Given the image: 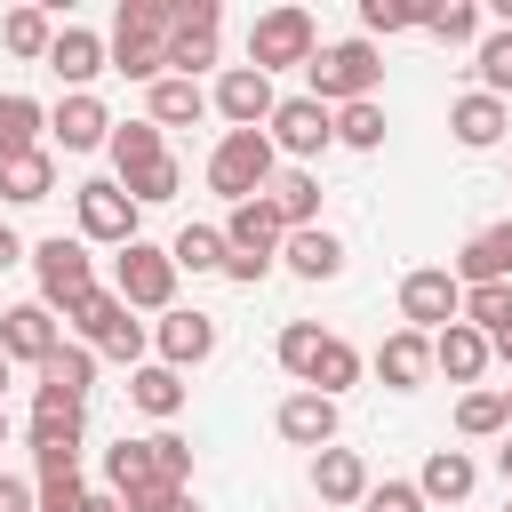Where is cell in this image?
I'll list each match as a JSON object with an SVG mask.
<instances>
[{
  "mask_svg": "<svg viewBox=\"0 0 512 512\" xmlns=\"http://www.w3.org/2000/svg\"><path fill=\"white\" fill-rule=\"evenodd\" d=\"M168 24H176V0H120V16H112V72L168 80Z\"/></svg>",
  "mask_w": 512,
  "mask_h": 512,
  "instance_id": "cell-1",
  "label": "cell"
},
{
  "mask_svg": "<svg viewBox=\"0 0 512 512\" xmlns=\"http://www.w3.org/2000/svg\"><path fill=\"white\" fill-rule=\"evenodd\" d=\"M112 168H120V192H128L136 208H160V200H176V184H184L152 120H128V128H112Z\"/></svg>",
  "mask_w": 512,
  "mask_h": 512,
  "instance_id": "cell-2",
  "label": "cell"
},
{
  "mask_svg": "<svg viewBox=\"0 0 512 512\" xmlns=\"http://www.w3.org/2000/svg\"><path fill=\"white\" fill-rule=\"evenodd\" d=\"M104 480H112V496H136V488H184V480H192V448H184L176 432L120 440V448H104Z\"/></svg>",
  "mask_w": 512,
  "mask_h": 512,
  "instance_id": "cell-3",
  "label": "cell"
},
{
  "mask_svg": "<svg viewBox=\"0 0 512 512\" xmlns=\"http://www.w3.org/2000/svg\"><path fill=\"white\" fill-rule=\"evenodd\" d=\"M304 72H312V104H336V112H344V104H368V96H376L384 56H376L368 40H336V48H320Z\"/></svg>",
  "mask_w": 512,
  "mask_h": 512,
  "instance_id": "cell-4",
  "label": "cell"
},
{
  "mask_svg": "<svg viewBox=\"0 0 512 512\" xmlns=\"http://www.w3.org/2000/svg\"><path fill=\"white\" fill-rule=\"evenodd\" d=\"M208 184L240 208V200H264L272 184V136L264 128H224V144L208 152Z\"/></svg>",
  "mask_w": 512,
  "mask_h": 512,
  "instance_id": "cell-5",
  "label": "cell"
},
{
  "mask_svg": "<svg viewBox=\"0 0 512 512\" xmlns=\"http://www.w3.org/2000/svg\"><path fill=\"white\" fill-rule=\"evenodd\" d=\"M112 296H120L128 312H176V264H168V248L128 240L120 264H112Z\"/></svg>",
  "mask_w": 512,
  "mask_h": 512,
  "instance_id": "cell-6",
  "label": "cell"
},
{
  "mask_svg": "<svg viewBox=\"0 0 512 512\" xmlns=\"http://www.w3.org/2000/svg\"><path fill=\"white\" fill-rule=\"evenodd\" d=\"M320 56V32H312V16L304 8H264L256 24H248V64L272 80L280 64H312Z\"/></svg>",
  "mask_w": 512,
  "mask_h": 512,
  "instance_id": "cell-7",
  "label": "cell"
},
{
  "mask_svg": "<svg viewBox=\"0 0 512 512\" xmlns=\"http://www.w3.org/2000/svg\"><path fill=\"white\" fill-rule=\"evenodd\" d=\"M32 272H40V304H48V312H72V304L96 288V272H88V240H64V232L32 248Z\"/></svg>",
  "mask_w": 512,
  "mask_h": 512,
  "instance_id": "cell-8",
  "label": "cell"
},
{
  "mask_svg": "<svg viewBox=\"0 0 512 512\" xmlns=\"http://www.w3.org/2000/svg\"><path fill=\"white\" fill-rule=\"evenodd\" d=\"M64 320L88 336V352H112V360H136V352H144V328L128 320V304H120L112 288H88V296H80Z\"/></svg>",
  "mask_w": 512,
  "mask_h": 512,
  "instance_id": "cell-9",
  "label": "cell"
},
{
  "mask_svg": "<svg viewBox=\"0 0 512 512\" xmlns=\"http://www.w3.org/2000/svg\"><path fill=\"white\" fill-rule=\"evenodd\" d=\"M264 136H272V152L312 160V152H328V144H336V112H328V104H312V96H280V104H272V120H264Z\"/></svg>",
  "mask_w": 512,
  "mask_h": 512,
  "instance_id": "cell-10",
  "label": "cell"
},
{
  "mask_svg": "<svg viewBox=\"0 0 512 512\" xmlns=\"http://www.w3.org/2000/svg\"><path fill=\"white\" fill-rule=\"evenodd\" d=\"M456 312H464V288H456V272L424 264V272H408V280H400V320H408L416 336H440Z\"/></svg>",
  "mask_w": 512,
  "mask_h": 512,
  "instance_id": "cell-11",
  "label": "cell"
},
{
  "mask_svg": "<svg viewBox=\"0 0 512 512\" xmlns=\"http://www.w3.org/2000/svg\"><path fill=\"white\" fill-rule=\"evenodd\" d=\"M216 24H224L216 0H176V24H168V64H176V80H192L200 64H216Z\"/></svg>",
  "mask_w": 512,
  "mask_h": 512,
  "instance_id": "cell-12",
  "label": "cell"
},
{
  "mask_svg": "<svg viewBox=\"0 0 512 512\" xmlns=\"http://www.w3.org/2000/svg\"><path fill=\"white\" fill-rule=\"evenodd\" d=\"M72 200H80V240H112V248H128V240H136V200H128L112 176L80 184Z\"/></svg>",
  "mask_w": 512,
  "mask_h": 512,
  "instance_id": "cell-13",
  "label": "cell"
},
{
  "mask_svg": "<svg viewBox=\"0 0 512 512\" xmlns=\"http://www.w3.org/2000/svg\"><path fill=\"white\" fill-rule=\"evenodd\" d=\"M56 344H64V328H56L48 304H8V312H0V352H8V360H32V368H40Z\"/></svg>",
  "mask_w": 512,
  "mask_h": 512,
  "instance_id": "cell-14",
  "label": "cell"
},
{
  "mask_svg": "<svg viewBox=\"0 0 512 512\" xmlns=\"http://www.w3.org/2000/svg\"><path fill=\"white\" fill-rule=\"evenodd\" d=\"M80 432H88V400H64V392H32V456H48V448L80 456Z\"/></svg>",
  "mask_w": 512,
  "mask_h": 512,
  "instance_id": "cell-15",
  "label": "cell"
},
{
  "mask_svg": "<svg viewBox=\"0 0 512 512\" xmlns=\"http://www.w3.org/2000/svg\"><path fill=\"white\" fill-rule=\"evenodd\" d=\"M272 104H280V96H272V80H264L256 64H232V72L216 80V112H224L232 128H264Z\"/></svg>",
  "mask_w": 512,
  "mask_h": 512,
  "instance_id": "cell-16",
  "label": "cell"
},
{
  "mask_svg": "<svg viewBox=\"0 0 512 512\" xmlns=\"http://www.w3.org/2000/svg\"><path fill=\"white\" fill-rule=\"evenodd\" d=\"M280 240H288V224L272 216V200H240L232 224H224V256H256V264H272Z\"/></svg>",
  "mask_w": 512,
  "mask_h": 512,
  "instance_id": "cell-17",
  "label": "cell"
},
{
  "mask_svg": "<svg viewBox=\"0 0 512 512\" xmlns=\"http://www.w3.org/2000/svg\"><path fill=\"white\" fill-rule=\"evenodd\" d=\"M48 136H56L64 152H96V144H112V120H104V104L80 88V96H64V104L48 112Z\"/></svg>",
  "mask_w": 512,
  "mask_h": 512,
  "instance_id": "cell-18",
  "label": "cell"
},
{
  "mask_svg": "<svg viewBox=\"0 0 512 512\" xmlns=\"http://www.w3.org/2000/svg\"><path fill=\"white\" fill-rule=\"evenodd\" d=\"M208 352H216L208 312H160V368H200Z\"/></svg>",
  "mask_w": 512,
  "mask_h": 512,
  "instance_id": "cell-19",
  "label": "cell"
},
{
  "mask_svg": "<svg viewBox=\"0 0 512 512\" xmlns=\"http://www.w3.org/2000/svg\"><path fill=\"white\" fill-rule=\"evenodd\" d=\"M488 280H512V224L472 232L464 256H456V288H488Z\"/></svg>",
  "mask_w": 512,
  "mask_h": 512,
  "instance_id": "cell-20",
  "label": "cell"
},
{
  "mask_svg": "<svg viewBox=\"0 0 512 512\" xmlns=\"http://www.w3.org/2000/svg\"><path fill=\"white\" fill-rule=\"evenodd\" d=\"M424 368H432V336H416V328H392V336L376 344V376H384L392 392H416V384H424Z\"/></svg>",
  "mask_w": 512,
  "mask_h": 512,
  "instance_id": "cell-21",
  "label": "cell"
},
{
  "mask_svg": "<svg viewBox=\"0 0 512 512\" xmlns=\"http://www.w3.org/2000/svg\"><path fill=\"white\" fill-rule=\"evenodd\" d=\"M280 256H288V272H296V280H336V272H344V240H336V232H320V224L288 232V240H280Z\"/></svg>",
  "mask_w": 512,
  "mask_h": 512,
  "instance_id": "cell-22",
  "label": "cell"
},
{
  "mask_svg": "<svg viewBox=\"0 0 512 512\" xmlns=\"http://www.w3.org/2000/svg\"><path fill=\"white\" fill-rule=\"evenodd\" d=\"M432 368H440L448 384H472V376L488 368V336H480V328H464V320H448V328L432 336Z\"/></svg>",
  "mask_w": 512,
  "mask_h": 512,
  "instance_id": "cell-23",
  "label": "cell"
},
{
  "mask_svg": "<svg viewBox=\"0 0 512 512\" xmlns=\"http://www.w3.org/2000/svg\"><path fill=\"white\" fill-rule=\"evenodd\" d=\"M280 440H296V448H328V440H336V400H320V392H288V400H280Z\"/></svg>",
  "mask_w": 512,
  "mask_h": 512,
  "instance_id": "cell-24",
  "label": "cell"
},
{
  "mask_svg": "<svg viewBox=\"0 0 512 512\" xmlns=\"http://www.w3.org/2000/svg\"><path fill=\"white\" fill-rule=\"evenodd\" d=\"M472 480H480V472H472V456H464V448H432V456H424V472H416V496H424V504H464V496H472Z\"/></svg>",
  "mask_w": 512,
  "mask_h": 512,
  "instance_id": "cell-25",
  "label": "cell"
},
{
  "mask_svg": "<svg viewBox=\"0 0 512 512\" xmlns=\"http://www.w3.org/2000/svg\"><path fill=\"white\" fill-rule=\"evenodd\" d=\"M32 504H40V512H80V504H88V480H80V456H64V448H48V456H40V480H32Z\"/></svg>",
  "mask_w": 512,
  "mask_h": 512,
  "instance_id": "cell-26",
  "label": "cell"
},
{
  "mask_svg": "<svg viewBox=\"0 0 512 512\" xmlns=\"http://www.w3.org/2000/svg\"><path fill=\"white\" fill-rule=\"evenodd\" d=\"M48 72H56V80H72V96H80V80H96V72H104V40H96L88 24H64V32H56V48H48Z\"/></svg>",
  "mask_w": 512,
  "mask_h": 512,
  "instance_id": "cell-27",
  "label": "cell"
},
{
  "mask_svg": "<svg viewBox=\"0 0 512 512\" xmlns=\"http://www.w3.org/2000/svg\"><path fill=\"white\" fill-rule=\"evenodd\" d=\"M312 488H320V504H360L368 496V464L352 448H320L312 456Z\"/></svg>",
  "mask_w": 512,
  "mask_h": 512,
  "instance_id": "cell-28",
  "label": "cell"
},
{
  "mask_svg": "<svg viewBox=\"0 0 512 512\" xmlns=\"http://www.w3.org/2000/svg\"><path fill=\"white\" fill-rule=\"evenodd\" d=\"M264 200H272V216H280L288 232H304V224L320 216V184H312V168H280V176L264 184Z\"/></svg>",
  "mask_w": 512,
  "mask_h": 512,
  "instance_id": "cell-29",
  "label": "cell"
},
{
  "mask_svg": "<svg viewBox=\"0 0 512 512\" xmlns=\"http://www.w3.org/2000/svg\"><path fill=\"white\" fill-rule=\"evenodd\" d=\"M448 128H456V144H472V152H488V144L504 136V104L472 88V96H456V104H448Z\"/></svg>",
  "mask_w": 512,
  "mask_h": 512,
  "instance_id": "cell-30",
  "label": "cell"
},
{
  "mask_svg": "<svg viewBox=\"0 0 512 512\" xmlns=\"http://www.w3.org/2000/svg\"><path fill=\"white\" fill-rule=\"evenodd\" d=\"M48 192H56V160H48V152H16V160H0V200L32 208V200H48Z\"/></svg>",
  "mask_w": 512,
  "mask_h": 512,
  "instance_id": "cell-31",
  "label": "cell"
},
{
  "mask_svg": "<svg viewBox=\"0 0 512 512\" xmlns=\"http://www.w3.org/2000/svg\"><path fill=\"white\" fill-rule=\"evenodd\" d=\"M88 376H96V352H88V344H56V352L40 360V392L88 400Z\"/></svg>",
  "mask_w": 512,
  "mask_h": 512,
  "instance_id": "cell-32",
  "label": "cell"
},
{
  "mask_svg": "<svg viewBox=\"0 0 512 512\" xmlns=\"http://www.w3.org/2000/svg\"><path fill=\"white\" fill-rule=\"evenodd\" d=\"M40 128H48V112H40L32 96H0V160L40 152Z\"/></svg>",
  "mask_w": 512,
  "mask_h": 512,
  "instance_id": "cell-33",
  "label": "cell"
},
{
  "mask_svg": "<svg viewBox=\"0 0 512 512\" xmlns=\"http://www.w3.org/2000/svg\"><path fill=\"white\" fill-rule=\"evenodd\" d=\"M208 112V96H200V80H152V128H184V120H200Z\"/></svg>",
  "mask_w": 512,
  "mask_h": 512,
  "instance_id": "cell-34",
  "label": "cell"
},
{
  "mask_svg": "<svg viewBox=\"0 0 512 512\" xmlns=\"http://www.w3.org/2000/svg\"><path fill=\"white\" fill-rule=\"evenodd\" d=\"M128 400H136L144 416H176V408H184V376L152 360V368H136V376H128Z\"/></svg>",
  "mask_w": 512,
  "mask_h": 512,
  "instance_id": "cell-35",
  "label": "cell"
},
{
  "mask_svg": "<svg viewBox=\"0 0 512 512\" xmlns=\"http://www.w3.org/2000/svg\"><path fill=\"white\" fill-rule=\"evenodd\" d=\"M464 328H480V336H504L512 328V280H488V288H464V312H456Z\"/></svg>",
  "mask_w": 512,
  "mask_h": 512,
  "instance_id": "cell-36",
  "label": "cell"
},
{
  "mask_svg": "<svg viewBox=\"0 0 512 512\" xmlns=\"http://www.w3.org/2000/svg\"><path fill=\"white\" fill-rule=\"evenodd\" d=\"M304 384H312V392H320V400H336V392H344V384H360V352H352V344H344V336H328V344H320V360H312V376H304Z\"/></svg>",
  "mask_w": 512,
  "mask_h": 512,
  "instance_id": "cell-37",
  "label": "cell"
},
{
  "mask_svg": "<svg viewBox=\"0 0 512 512\" xmlns=\"http://www.w3.org/2000/svg\"><path fill=\"white\" fill-rule=\"evenodd\" d=\"M0 40H8L16 56H48V48H56V24H48V8H8V16H0Z\"/></svg>",
  "mask_w": 512,
  "mask_h": 512,
  "instance_id": "cell-38",
  "label": "cell"
},
{
  "mask_svg": "<svg viewBox=\"0 0 512 512\" xmlns=\"http://www.w3.org/2000/svg\"><path fill=\"white\" fill-rule=\"evenodd\" d=\"M168 264H176V272H224V232L184 224V232H176V248H168Z\"/></svg>",
  "mask_w": 512,
  "mask_h": 512,
  "instance_id": "cell-39",
  "label": "cell"
},
{
  "mask_svg": "<svg viewBox=\"0 0 512 512\" xmlns=\"http://www.w3.org/2000/svg\"><path fill=\"white\" fill-rule=\"evenodd\" d=\"M336 144L376 152V144H384V104H376V96H368V104H344V112H336Z\"/></svg>",
  "mask_w": 512,
  "mask_h": 512,
  "instance_id": "cell-40",
  "label": "cell"
},
{
  "mask_svg": "<svg viewBox=\"0 0 512 512\" xmlns=\"http://www.w3.org/2000/svg\"><path fill=\"white\" fill-rule=\"evenodd\" d=\"M320 344H328V328H312V320H288V328H280V368H288V376H312Z\"/></svg>",
  "mask_w": 512,
  "mask_h": 512,
  "instance_id": "cell-41",
  "label": "cell"
},
{
  "mask_svg": "<svg viewBox=\"0 0 512 512\" xmlns=\"http://www.w3.org/2000/svg\"><path fill=\"white\" fill-rule=\"evenodd\" d=\"M360 24L368 32H408V24H432L424 0H360Z\"/></svg>",
  "mask_w": 512,
  "mask_h": 512,
  "instance_id": "cell-42",
  "label": "cell"
},
{
  "mask_svg": "<svg viewBox=\"0 0 512 512\" xmlns=\"http://www.w3.org/2000/svg\"><path fill=\"white\" fill-rule=\"evenodd\" d=\"M456 432H472V440L504 432V392H464L456 400Z\"/></svg>",
  "mask_w": 512,
  "mask_h": 512,
  "instance_id": "cell-43",
  "label": "cell"
},
{
  "mask_svg": "<svg viewBox=\"0 0 512 512\" xmlns=\"http://www.w3.org/2000/svg\"><path fill=\"white\" fill-rule=\"evenodd\" d=\"M480 96H496L504 104V88H512V32H496V40H480Z\"/></svg>",
  "mask_w": 512,
  "mask_h": 512,
  "instance_id": "cell-44",
  "label": "cell"
},
{
  "mask_svg": "<svg viewBox=\"0 0 512 512\" xmlns=\"http://www.w3.org/2000/svg\"><path fill=\"white\" fill-rule=\"evenodd\" d=\"M424 32H440V40H472V32H480V8H472V0H448V8H432Z\"/></svg>",
  "mask_w": 512,
  "mask_h": 512,
  "instance_id": "cell-45",
  "label": "cell"
},
{
  "mask_svg": "<svg viewBox=\"0 0 512 512\" xmlns=\"http://www.w3.org/2000/svg\"><path fill=\"white\" fill-rule=\"evenodd\" d=\"M360 504H368V512H424V496H416V480H384V488H368Z\"/></svg>",
  "mask_w": 512,
  "mask_h": 512,
  "instance_id": "cell-46",
  "label": "cell"
},
{
  "mask_svg": "<svg viewBox=\"0 0 512 512\" xmlns=\"http://www.w3.org/2000/svg\"><path fill=\"white\" fill-rule=\"evenodd\" d=\"M120 512H200L184 488H136V496H120Z\"/></svg>",
  "mask_w": 512,
  "mask_h": 512,
  "instance_id": "cell-47",
  "label": "cell"
},
{
  "mask_svg": "<svg viewBox=\"0 0 512 512\" xmlns=\"http://www.w3.org/2000/svg\"><path fill=\"white\" fill-rule=\"evenodd\" d=\"M0 512H40V504H32V488H24V480H8V472H0Z\"/></svg>",
  "mask_w": 512,
  "mask_h": 512,
  "instance_id": "cell-48",
  "label": "cell"
},
{
  "mask_svg": "<svg viewBox=\"0 0 512 512\" xmlns=\"http://www.w3.org/2000/svg\"><path fill=\"white\" fill-rule=\"evenodd\" d=\"M16 256H24V240H16V232H8V224H0V272H8V264H16Z\"/></svg>",
  "mask_w": 512,
  "mask_h": 512,
  "instance_id": "cell-49",
  "label": "cell"
},
{
  "mask_svg": "<svg viewBox=\"0 0 512 512\" xmlns=\"http://www.w3.org/2000/svg\"><path fill=\"white\" fill-rule=\"evenodd\" d=\"M488 360H512V328H504V336H488Z\"/></svg>",
  "mask_w": 512,
  "mask_h": 512,
  "instance_id": "cell-50",
  "label": "cell"
},
{
  "mask_svg": "<svg viewBox=\"0 0 512 512\" xmlns=\"http://www.w3.org/2000/svg\"><path fill=\"white\" fill-rule=\"evenodd\" d=\"M80 512H120V496H88V504H80Z\"/></svg>",
  "mask_w": 512,
  "mask_h": 512,
  "instance_id": "cell-51",
  "label": "cell"
},
{
  "mask_svg": "<svg viewBox=\"0 0 512 512\" xmlns=\"http://www.w3.org/2000/svg\"><path fill=\"white\" fill-rule=\"evenodd\" d=\"M496 464H504V480H512V440H504V448H496Z\"/></svg>",
  "mask_w": 512,
  "mask_h": 512,
  "instance_id": "cell-52",
  "label": "cell"
},
{
  "mask_svg": "<svg viewBox=\"0 0 512 512\" xmlns=\"http://www.w3.org/2000/svg\"><path fill=\"white\" fill-rule=\"evenodd\" d=\"M504 424H512V384H504Z\"/></svg>",
  "mask_w": 512,
  "mask_h": 512,
  "instance_id": "cell-53",
  "label": "cell"
},
{
  "mask_svg": "<svg viewBox=\"0 0 512 512\" xmlns=\"http://www.w3.org/2000/svg\"><path fill=\"white\" fill-rule=\"evenodd\" d=\"M0 440H8V408H0Z\"/></svg>",
  "mask_w": 512,
  "mask_h": 512,
  "instance_id": "cell-54",
  "label": "cell"
},
{
  "mask_svg": "<svg viewBox=\"0 0 512 512\" xmlns=\"http://www.w3.org/2000/svg\"><path fill=\"white\" fill-rule=\"evenodd\" d=\"M0 384H8V352H0Z\"/></svg>",
  "mask_w": 512,
  "mask_h": 512,
  "instance_id": "cell-55",
  "label": "cell"
},
{
  "mask_svg": "<svg viewBox=\"0 0 512 512\" xmlns=\"http://www.w3.org/2000/svg\"><path fill=\"white\" fill-rule=\"evenodd\" d=\"M504 512H512V504H504Z\"/></svg>",
  "mask_w": 512,
  "mask_h": 512,
  "instance_id": "cell-56",
  "label": "cell"
}]
</instances>
